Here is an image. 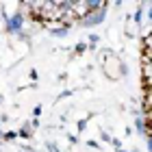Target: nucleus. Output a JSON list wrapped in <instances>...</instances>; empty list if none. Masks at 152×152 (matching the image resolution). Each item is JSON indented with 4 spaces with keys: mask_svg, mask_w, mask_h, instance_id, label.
<instances>
[{
    "mask_svg": "<svg viewBox=\"0 0 152 152\" xmlns=\"http://www.w3.org/2000/svg\"><path fill=\"white\" fill-rule=\"evenodd\" d=\"M124 33L126 37H139V22L133 18V13L126 15V22H124Z\"/></svg>",
    "mask_w": 152,
    "mask_h": 152,
    "instance_id": "3",
    "label": "nucleus"
},
{
    "mask_svg": "<svg viewBox=\"0 0 152 152\" xmlns=\"http://www.w3.org/2000/svg\"><path fill=\"white\" fill-rule=\"evenodd\" d=\"M2 100H4V98H2V96H0V104H2Z\"/></svg>",
    "mask_w": 152,
    "mask_h": 152,
    "instance_id": "15",
    "label": "nucleus"
},
{
    "mask_svg": "<svg viewBox=\"0 0 152 152\" xmlns=\"http://www.w3.org/2000/svg\"><path fill=\"white\" fill-rule=\"evenodd\" d=\"M87 146H89V148H94V150H102V146H100L98 141H94V139H89V141H87Z\"/></svg>",
    "mask_w": 152,
    "mask_h": 152,
    "instance_id": "10",
    "label": "nucleus"
},
{
    "mask_svg": "<svg viewBox=\"0 0 152 152\" xmlns=\"http://www.w3.org/2000/svg\"><path fill=\"white\" fill-rule=\"evenodd\" d=\"M18 139V133H15V130H7V133H2V141H15Z\"/></svg>",
    "mask_w": 152,
    "mask_h": 152,
    "instance_id": "6",
    "label": "nucleus"
},
{
    "mask_svg": "<svg viewBox=\"0 0 152 152\" xmlns=\"http://www.w3.org/2000/svg\"><path fill=\"white\" fill-rule=\"evenodd\" d=\"M115 152H128V150H124V148H117V150H115Z\"/></svg>",
    "mask_w": 152,
    "mask_h": 152,
    "instance_id": "14",
    "label": "nucleus"
},
{
    "mask_svg": "<svg viewBox=\"0 0 152 152\" xmlns=\"http://www.w3.org/2000/svg\"><path fill=\"white\" fill-rule=\"evenodd\" d=\"M107 20V9H98V11H89L85 18H80L78 26H83V28H94V26H100L102 22Z\"/></svg>",
    "mask_w": 152,
    "mask_h": 152,
    "instance_id": "2",
    "label": "nucleus"
},
{
    "mask_svg": "<svg viewBox=\"0 0 152 152\" xmlns=\"http://www.w3.org/2000/svg\"><path fill=\"white\" fill-rule=\"evenodd\" d=\"M100 139H102V141H107V143H111V135H109L107 130H100Z\"/></svg>",
    "mask_w": 152,
    "mask_h": 152,
    "instance_id": "9",
    "label": "nucleus"
},
{
    "mask_svg": "<svg viewBox=\"0 0 152 152\" xmlns=\"http://www.w3.org/2000/svg\"><path fill=\"white\" fill-rule=\"evenodd\" d=\"M87 52V41H78V44L74 46V54L72 57H80V54Z\"/></svg>",
    "mask_w": 152,
    "mask_h": 152,
    "instance_id": "5",
    "label": "nucleus"
},
{
    "mask_svg": "<svg viewBox=\"0 0 152 152\" xmlns=\"http://www.w3.org/2000/svg\"><path fill=\"white\" fill-rule=\"evenodd\" d=\"M76 128H78V133H83V130L87 128V120H85V117H80V120L76 122Z\"/></svg>",
    "mask_w": 152,
    "mask_h": 152,
    "instance_id": "8",
    "label": "nucleus"
},
{
    "mask_svg": "<svg viewBox=\"0 0 152 152\" xmlns=\"http://www.w3.org/2000/svg\"><path fill=\"white\" fill-rule=\"evenodd\" d=\"M33 115H35V120H37V117L41 115V104H37L35 109H33Z\"/></svg>",
    "mask_w": 152,
    "mask_h": 152,
    "instance_id": "13",
    "label": "nucleus"
},
{
    "mask_svg": "<svg viewBox=\"0 0 152 152\" xmlns=\"http://www.w3.org/2000/svg\"><path fill=\"white\" fill-rule=\"evenodd\" d=\"M18 137H22V139H33V128L28 126V122H24L22 126H20V130H15Z\"/></svg>",
    "mask_w": 152,
    "mask_h": 152,
    "instance_id": "4",
    "label": "nucleus"
},
{
    "mask_svg": "<svg viewBox=\"0 0 152 152\" xmlns=\"http://www.w3.org/2000/svg\"><path fill=\"white\" fill-rule=\"evenodd\" d=\"M120 63H122V59L115 52H109L104 57V61H102V74L113 83L120 80Z\"/></svg>",
    "mask_w": 152,
    "mask_h": 152,
    "instance_id": "1",
    "label": "nucleus"
},
{
    "mask_svg": "<svg viewBox=\"0 0 152 152\" xmlns=\"http://www.w3.org/2000/svg\"><path fill=\"white\" fill-rule=\"evenodd\" d=\"M65 137H67V141H70V143H78V135H70V133H67Z\"/></svg>",
    "mask_w": 152,
    "mask_h": 152,
    "instance_id": "11",
    "label": "nucleus"
},
{
    "mask_svg": "<svg viewBox=\"0 0 152 152\" xmlns=\"http://www.w3.org/2000/svg\"><path fill=\"white\" fill-rule=\"evenodd\" d=\"M46 148H48V152H63V150L57 146V141H52V139H48V141H46Z\"/></svg>",
    "mask_w": 152,
    "mask_h": 152,
    "instance_id": "7",
    "label": "nucleus"
},
{
    "mask_svg": "<svg viewBox=\"0 0 152 152\" xmlns=\"http://www.w3.org/2000/svg\"><path fill=\"white\" fill-rule=\"evenodd\" d=\"M111 146L117 150V148H122V141H120V139H115V137H111Z\"/></svg>",
    "mask_w": 152,
    "mask_h": 152,
    "instance_id": "12",
    "label": "nucleus"
}]
</instances>
